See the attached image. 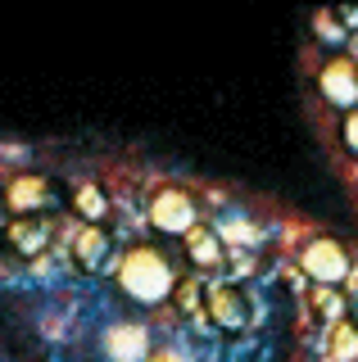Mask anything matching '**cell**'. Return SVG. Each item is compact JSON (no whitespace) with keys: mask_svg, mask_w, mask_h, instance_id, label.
<instances>
[{"mask_svg":"<svg viewBox=\"0 0 358 362\" xmlns=\"http://www.w3.org/2000/svg\"><path fill=\"white\" fill-rule=\"evenodd\" d=\"M0 272H5V249H0Z\"/></svg>","mask_w":358,"mask_h":362,"instance_id":"ffe728a7","label":"cell"},{"mask_svg":"<svg viewBox=\"0 0 358 362\" xmlns=\"http://www.w3.org/2000/svg\"><path fill=\"white\" fill-rule=\"evenodd\" d=\"M327 354H331V362H358V326L335 322L327 335Z\"/></svg>","mask_w":358,"mask_h":362,"instance_id":"7c38bea8","label":"cell"},{"mask_svg":"<svg viewBox=\"0 0 358 362\" xmlns=\"http://www.w3.org/2000/svg\"><path fill=\"white\" fill-rule=\"evenodd\" d=\"M204 317L222 331H245L250 326V303L231 281H214V286H204Z\"/></svg>","mask_w":358,"mask_h":362,"instance_id":"277c9868","label":"cell"},{"mask_svg":"<svg viewBox=\"0 0 358 362\" xmlns=\"http://www.w3.org/2000/svg\"><path fill=\"white\" fill-rule=\"evenodd\" d=\"M313 308L322 313L327 326H335V322H345V308H350V303H345V294L335 286H318V290H313Z\"/></svg>","mask_w":358,"mask_h":362,"instance_id":"4fadbf2b","label":"cell"},{"mask_svg":"<svg viewBox=\"0 0 358 362\" xmlns=\"http://www.w3.org/2000/svg\"><path fill=\"white\" fill-rule=\"evenodd\" d=\"M105 354L109 362H150V331L137 322H118L105 331Z\"/></svg>","mask_w":358,"mask_h":362,"instance_id":"8992f818","label":"cell"},{"mask_svg":"<svg viewBox=\"0 0 358 362\" xmlns=\"http://www.w3.org/2000/svg\"><path fill=\"white\" fill-rule=\"evenodd\" d=\"M150 226L163 235H186L200 226V213H195V199L186 195L182 186H159L150 195Z\"/></svg>","mask_w":358,"mask_h":362,"instance_id":"3957f363","label":"cell"},{"mask_svg":"<svg viewBox=\"0 0 358 362\" xmlns=\"http://www.w3.org/2000/svg\"><path fill=\"white\" fill-rule=\"evenodd\" d=\"M73 254H77V263H82V267H100V263H105V254H109L105 226H82L77 240H73Z\"/></svg>","mask_w":358,"mask_h":362,"instance_id":"8fae6325","label":"cell"},{"mask_svg":"<svg viewBox=\"0 0 358 362\" xmlns=\"http://www.w3.org/2000/svg\"><path fill=\"white\" fill-rule=\"evenodd\" d=\"M5 240L14 245V254L37 258V254H46V245H50V222L46 218H14L5 226Z\"/></svg>","mask_w":358,"mask_h":362,"instance_id":"ba28073f","label":"cell"},{"mask_svg":"<svg viewBox=\"0 0 358 362\" xmlns=\"http://www.w3.org/2000/svg\"><path fill=\"white\" fill-rule=\"evenodd\" d=\"M299 272L313 281V286H340V281H350V249L340 240H331V235H313V240L299 249Z\"/></svg>","mask_w":358,"mask_h":362,"instance_id":"7a4b0ae2","label":"cell"},{"mask_svg":"<svg viewBox=\"0 0 358 362\" xmlns=\"http://www.w3.org/2000/svg\"><path fill=\"white\" fill-rule=\"evenodd\" d=\"M150 362H191V358H186V354H177V349H154Z\"/></svg>","mask_w":358,"mask_h":362,"instance_id":"e0dca14e","label":"cell"},{"mask_svg":"<svg viewBox=\"0 0 358 362\" xmlns=\"http://www.w3.org/2000/svg\"><path fill=\"white\" fill-rule=\"evenodd\" d=\"M73 209H77V218H86V226H100V222H105V213H109V199H105V190H100L96 181H77Z\"/></svg>","mask_w":358,"mask_h":362,"instance_id":"30bf717a","label":"cell"},{"mask_svg":"<svg viewBox=\"0 0 358 362\" xmlns=\"http://www.w3.org/2000/svg\"><path fill=\"white\" fill-rule=\"evenodd\" d=\"M318 86H322V95H327L331 109H345V113L358 109V64L354 59H345V54L327 59L322 73H318Z\"/></svg>","mask_w":358,"mask_h":362,"instance_id":"5b68a950","label":"cell"},{"mask_svg":"<svg viewBox=\"0 0 358 362\" xmlns=\"http://www.w3.org/2000/svg\"><path fill=\"white\" fill-rule=\"evenodd\" d=\"M340 136H345V145H350V154H358V109H354V113H345Z\"/></svg>","mask_w":358,"mask_h":362,"instance_id":"2e32d148","label":"cell"},{"mask_svg":"<svg viewBox=\"0 0 358 362\" xmlns=\"http://www.w3.org/2000/svg\"><path fill=\"white\" fill-rule=\"evenodd\" d=\"M335 18H340V28H358V9H340Z\"/></svg>","mask_w":358,"mask_h":362,"instance_id":"ac0fdd59","label":"cell"},{"mask_svg":"<svg viewBox=\"0 0 358 362\" xmlns=\"http://www.w3.org/2000/svg\"><path fill=\"white\" fill-rule=\"evenodd\" d=\"M0 226H5V195H0Z\"/></svg>","mask_w":358,"mask_h":362,"instance_id":"d6986e66","label":"cell"},{"mask_svg":"<svg viewBox=\"0 0 358 362\" xmlns=\"http://www.w3.org/2000/svg\"><path fill=\"white\" fill-rule=\"evenodd\" d=\"M313 28H318V37H322V41H335V45H340V41H350V32L340 28V18H335L331 9H322V14H313Z\"/></svg>","mask_w":358,"mask_h":362,"instance_id":"9a60e30c","label":"cell"},{"mask_svg":"<svg viewBox=\"0 0 358 362\" xmlns=\"http://www.w3.org/2000/svg\"><path fill=\"white\" fill-rule=\"evenodd\" d=\"M177 303H182V313H195V317H204V286L200 281H177Z\"/></svg>","mask_w":358,"mask_h":362,"instance_id":"5bb4252c","label":"cell"},{"mask_svg":"<svg viewBox=\"0 0 358 362\" xmlns=\"http://www.w3.org/2000/svg\"><path fill=\"white\" fill-rule=\"evenodd\" d=\"M50 199V181L37 173H18L14 181H5V209L28 218V213H41V204Z\"/></svg>","mask_w":358,"mask_h":362,"instance_id":"52a82bcc","label":"cell"},{"mask_svg":"<svg viewBox=\"0 0 358 362\" xmlns=\"http://www.w3.org/2000/svg\"><path fill=\"white\" fill-rule=\"evenodd\" d=\"M186 254H191L195 267H218L222 258H227V249H222V235L218 231L195 226V231H186Z\"/></svg>","mask_w":358,"mask_h":362,"instance_id":"9c48e42d","label":"cell"},{"mask_svg":"<svg viewBox=\"0 0 358 362\" xmlns=\"http://www.w3.org/2000/svg\"><path fill=\"white\" fill-rule=\"evenodd\" d=\"M118 286L132 294L137 303H163V299H173V290H177V272L173 263L159 254V249H150V245H132L127 254H122V263H118Z\"/></svg>","mask_w":358,"mask_h":362,"instance_id":"6da1fadb","label":"cell"}]
</instances>
